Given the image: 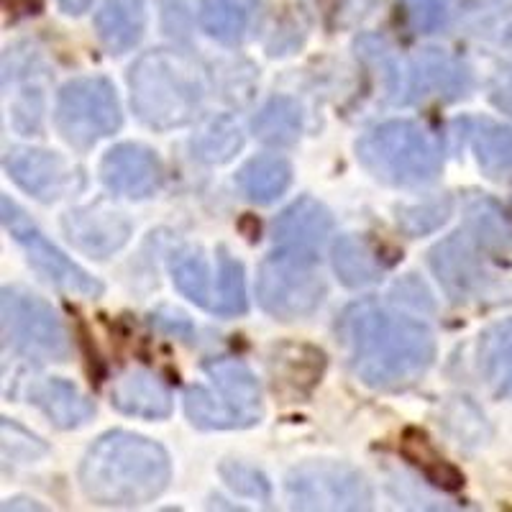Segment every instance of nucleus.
I'll list each match as a JSON object with an SVG mask.
<instances>
[{
  "mask_svg": "<svg viewBox=\"0 0 512 512\" xmlns=\"http://www.w3.org/2000/svg\"><path fill=\"white\" fill-rule=\"evenodd\" d=\"M338 338L356 377L374 390L410 387L436 359L431 328L377 300L349 305L338 318Z\"/></svg>",
  "mask_w": 512,
  "mask_h": 512,
  "instance_id": "obj_1",
  "label": "nucleus"
},
{
  "mask_svg": "<svg viewBox=\"0 0 512 512\" xmlns=\"http://www.w3.org/2000/svg\"><path fill=\"white\" fill-rule=\"evenodd\" d=\"M172 477L169 454L152 438L128 431L100 436L80 464V487L100 507L154 502Z\"/></svg>",
  "mask_w": 512,
  "mask_h": 512,
  "instance_id": "obj_2",
  "label": "nucleus"
},
{
  "mask_svg": "<svg viewBox=\"0 0 512 512\" xmlns=\"http://www.w3.org/2000/svg\"><path fill=\"white\" fill-rule=\"evenodd\" d=\"M131 108L154 131L195 121L205 98V70L182 49H152L128 70Z\"/></svg>",
  "mask_w": 512,
  "mask_h": 512,
  "instance_id": "obj_3",
  "label": "nucleus"
},
{
  "mask_svg": "<svg viewBox=\"0 0 512 512\" xmlns=\"http://www.w3.org/2000/svg\"><path fill=\"white\" fill-rule=\"evenodd\" d=\"M356 157L379 182L392 187L431 185L443 167L441 144L415 121H387L356 144Z\"/></svg>",
  "mask_w": 512,
  "mask_h": 512,
  "instance_id": "obj_4",
  "label": "nucleus"
},
{
  "mask_svg": "<svg viewBox=\"0 0 512 512\" xmlns=\"http://www.w3.org/2000/svg\"><path fill=\"white\" fill-rule=\"evenodd\" d=\"M256 297L272 318H308L326 297V280L318 269V251L280 249L269 254L256 274Z\"/></svg>",
  "mask_w": 512,
  "mask_h": 512,
  "instance_id": "obj_5",
  "label": "nucleus"
},
{
  "mask_svg": "<svg viewBox=\"0 0 512 512\" xmlns=\"http://www.w3.org/2000/svg\"><path fill=\"white\" fill-rule=\"evenodd\" d=\"M0 326L6 351L29 361H64L70 356V336L47 300L24 287H3Z\"/></svg>",
  "mask_w": 512,
  "mask_h": 512,
  "instance_id": "obj_6",
  "label": "nucleus"
},
{
  "mask_svg": "<svg viewBox=\"0 0 512 512\" xmlns=\"http://www.w3.org/2000/svg\"><path fill=\"white\" fill-rule=\"evenodd\" d=\"M123 113L116 88L105 77L67 82L54 105V126L75 149H90L121 128Z\"/></svg>",
  "mask_w": 512,
  "mask_h": 512,
  "instance_id": "obj_7",
  "label": "nucleus"
},
{
  "mask_svg": "<svg viewBox=\"0 0 512 512\" xmlns=\"http://www.w3.org/2000/svg\"><path fill=\"white\" fill-rule=\"evenodd\" d=\"M287 500L295 510H369L367 477L344 461H308L287 474Z\"/></svg>",
  "mask_w": 512,
  "mask_h": 512,
  "instance_id": "obj_8",
  "label": "nucleus"
},
{
  "mask_svg": "<svg viewBox=\"0 0 512 512\" xmlns=\"http://www.w3.org/2000/svg\"><path fill=\"white\" fill-rule=\"evenodd\" d=\"M0 210H3V226L11 233L13 239L21 244L26 251L29 262L34 264L36 272L47 282H52L57 290L70 292V295L80 297H98L103 292V285L95 280L93 274H88L80 264H75L70 256H64L52 241L31 223L24 208H18L8 195L0 198Z\"/></svg>",
  "mask_w": 512,
  "mask_h": 512,
  "instance_id": "obj_9",
  "label": "nucleus"
},
{
  "mask_svg": "<svg viewBox=\"0 0 512 512\" xmlns=\"http://www.w3.org/2000/svg\"><path fill=\"white\" fill-rule=\"evenodd\" d=\"M484 254H492V251L479 244L469 228L451 233L428 254L436 280L441 282L443 292L456 305L477 303L487 297L495 285V277L489 272Z\"/></svg>",
  "mask_w": 512,
  "mask_h": 512,
  "instance_id": "obj_10",
  "label": "nucleus"
},
{
  "mask_svg": "<svg viewBox=\"0 0 512 512\" xmlns=\"http://www.w3.org/2000/svg\"><path fill=\"white\" fill-rule=\"evenodd\" d=\"M3 167L21 190L34 195L41 203H54L82 187L80 172L62 154L47 149L8 146L3 154Z\"/></svg>",
  "mask_w": 512,
  "mask_h": 512,
  "instance_id": "obj_11",
  "label": "nucleus"
},
{
  "mask_svg": "<svg viewBox=\"0 0 512 512\" xmlns=\"http://www.w3.org/2000/svg\"><path fill=\"white\" fill-rule=\"evenodd\" d=\"M100 180L116 195L131 200L149 198L162 182V164L144 144H118L100 162Z\"/></svg>",
  "mask_w": 512,
  "mask_h": 512,
  "instance_id": "obj_12",
  "label": "nucleus"
},
{
  "mask_svg": "<svg viewBox=\"0 0 512 512\" xmlns=\"http://www.w3.org/2000/svg\"><path fill=\"white\" fill-rule=\"evenodd\" d=\"M62 228L77 249L95 256V259L116 254L131 236V221L123 216L121 210L105 203L70 210L64 216Z\"/></svg>",
  "mask_w": 512,
  "mask_h": 512,
  "instance_id": "obj_13",
  "label": "nucleus"
},
{
  "mask_svg": "<svg viewBox=\"0 0 512 512\" xmlns=\"http://www.w3.org/2000/svg\"><path fill=\"white\" fill-rule=\"evenodd\" d=\"M44 72L36 52H21V47H8L3 54V88L13 85L16 98L11 103L13 126L24 134L39 131L41 113H44V88L39 77Z\"/></svg>",
  "mask_w": 512,
  "mask_h": 512,
  "instance_id": "obj_14",
  "label": "nucleus"
},
{
  "mask_svg": "<svg viewBox=\"0 0 512 512\" xmlns=\"http://www.w3.org/2000/svg\"><path fill=\"white\" fill-rule=\"evenodd\" d=\"M469 90V70L438 49H423L408 59V103L423 98L456 100Z\"/></svg>",
  "mask_w": 512,
  "mask_h": 512,
  "instance_id": "obj_15",
  "label": "nucleus"
},
{
  "mask_svg": "<svg viewBox=\"0 0 512 512\" xmlns=\"http://www.w3.org/2000/svg\"><path fill=\"white\" fill-rule=\"evenodd\" d=\"M333 216L323 203L313 198H300L277 216L272 226V239L285 249L318 251L331 236Z\"/></svg>",
  "mask_w": 512,
  "mask_h": 512,
  "instance_id": "obj_16",
  "label": "nucleus"
},
{
  "mask_svg": "<svg viewBox=\"0 0 512 512\" xmlns=\"http://www.w3.org/2000/svg\"><path fill=\"white\" fill-rule=\"evenodd\" d=\"M111 405L118 413L146 420H164L172 415V395L167 384L146 369L126 372L113 382Z\"/></svg>",
  "mask_w": 512,
  "mask_h": 512,
  "instance_id": "obj_17",
  "label": "nucleus"
},
{
  "mask_svg": "<svg viewBox=\"0 0 512 512\" xmlns=\"http://www.w3.org/2000/svg\"><path fill=\"white\" fill-rule=\"evenodd\" d=\"M205 374L216 384L218 397L244 420L246 428L262 420V387L246 364L239 359H210Z\"/></svg>",
  "mask_w": 512,
  "mask_h": 512,
  "instance_id": "obj_18",
  "label": "nucleus"
},
{
  "mask_svg": "<svg viewBox=\"0 0 512 512\" xmlns=\"http://www.w3.org/2000/svg\"><path fill=\"white\" fill-rule=\"evenodd\" d=\"M29 397L41 413L47 415L57 428H64V431L80 428V425H85L95 415L93 402L67 379H44V382L31 387Z\"/></svg>",
  "mask_w": 512,
  "mask_h": 512,
  "instance_id": "obj_19",
  "label": "nucleus"
},
{
  "mask_svg": "<svg viewBox=\"0 0 512 512\" xmlns=\"http://www.w3.org/2000/svg\"><path fill=\"white\" fill-rule=\"evenodd\" d=\"M146 29L144 0H105L95 13L98 39L111 54L134 49Z\"/></svg>",
  "mask_w": 512,
  "mask_h": 512,
  "instance_id": "obj_20",
  "label": "nucleus"
},
{
  "mask_svg": "<svg viewBox=\"0 0 512 512\" xmlns=\"http://www.w3.org/2000/svg\"><path fill=\"white\" fill-rule=\"evenodd\" d=\"M333 269L346 287H369L382 280L387 262L361 236H341L333 244Z\"/></svg>",
  "mask_w": 512,
  "mask_h": 512,
  "instance_id": "obj_21",
  "label": "nucleus"
},
{
  "mask_svg": "<svg viewBox=\"0 0 512 512\" xmlns=\"http://www.w3.org/2000/svg\"><path fill=\"white\" fill-rule=\"evenodd\" d=\"M477 364L489 390L500 397H512V318L479 336Z\"/></svg>",
  "mask_w": 512,
  "mask_h": 512,
  "instance_id": "obj_22",
  "label": "nucleus"
},
{
  "mask_svg": "<svg viewBox=\"0 0 512 512\" xmlns=\"http://www.w3.org/2000/svg\"><path fill=\"white\" fill-rule=\"evenodd\" d=\"M472 149L489 180L512 185V128L495 121L474 123Z\"/></svg>",
  "mask_w": 512,
  "mask_h": 512,
  "instance_id": "obj_23",
  "label": "nucleus"
},
{
  "mask_svg": "<svg viewBox=\"0 0 512 512\" xmlns=\"http://www.w3.org/2000/svg\"><path fill=\"white\" fill-rule=\"evenodd\" d=\"M256 13V0H200L198 21L210 39L236 44L244 39Z\"/></svg>",
  "mask_w": 512,
  "mask_h": 512,
  "instance_id": "obj_24",
  "label": "nucleus"
},
{
  "mask_svg": "<svg viewBox=\"0 0 512 512\" xmlns=\"http://www.w3.org/2000/svg\"><path fill=\"white\" fill-rule=\"evenodd\" d=\"M236 180L251 203L269 205L292 185V167L282 157H256L239 169Z\"/></svg>",
  "mask_w": 512,
  "mask_h": 512,
  "instance_id": "obj_25",
  "label": "nucleus"
},
{
  "mask_svg": "<svg viewBox=\"0 0 512 512\" xmlns=\"http://www.w3.org/2000/svg\"><path fill=\"white\" fill-rule=\"evenodd\" d=\"M402 456L410 461L413 466H418L420 474L431 484H436L438 489H446V492H456V489L464 487V474L456 469L454 464H448L436 448L431 446L428 436L418 428H408L402 433L400 441Z\"/></svg>",
  "mask_w": 512,
  "mask_h": 512,
  "instance_id": "obj_26",
  "label": "nucleus"
},
{
  "mask_svg": "<svg viewBox=\"0 0 512 512\" xmlns=\"http://www.w3.org/2000/svg\"><path fill=\"white\" fill-rule=\"evenodd\" d=\"M256 139L267 146H292L303 134V111L297 100L277 95L254 118Z\"/></svg>",
  "mask_w": 512,
  "mask_h": 512,
  "instance_id": "obj_27",
  "label": "nucleus"
},
{
  "mask_svg": "<svg viewBox=\"0 0 512 512\" xmlns=\"http://www.w3.org/2000/svg\"><path fill=\"white\" fill-rule=\"evenodd\" d=\"M323 354L310 346H285L277 351L272 359V374L274 387H285L290 384V392L297 397L308 395L313 390V384L318 382L320 372H323Z\"/></svg>",
  "mask_w": 512,
  "mask_h": 512,
  "instance_id": "obj_28",
  "label": "nucleus"
},
{
  "mask_svg": "<svg viewBox=\"0 0 512 512\" xmlns=\"http://www.w3.org/2000/svg\"><path fill=\"white\" fill-rule=\"evenodd\" d=\"M241 146H244V134L228 116L210 118L192 139L195 157L208 164L228 162L233 154L241 152Z\"/></svg>",
  "mask_w": 512,
  "mask_h": 512,
  "instance_id": "obj_29",
  "label": "nucleus"
},
{
  "mask_svg": "<svg viewBox=\"0 0 512 512\" xmlns=\"http://www.w3.org/2000/svg\"><path fill=\"white\" fill-rule=\"evenodd\" d=\"M169 272H172V282H175L177 290H180L190 303L200 305V308H213V303H210V269L200 251H177V254L172 256Z\"/></svg>",
  "mask_w": 512,
  "mask_h": 512,
  "instance_id": "obj_30",
  "label": "nucleus"
},
{
  "mask_svg": "<svg viewBox=\"0 0 512 512\" xmlns=\"http://www.w3.org/2000/svg\"><path fill=\"white\" fill-rule=\"evenodd\" d=\"M185 413L195 428L203 431H231V428H246L244 420L228 408L218 395L205 387H190L185 392Z\"/></svg>",
  "mask_w": 512,
  "mask_h": 512,
  "instance_id": "obj_31",
  "label": "nucleus"
},
{
  "mask_svg": "<svg viewBox=\"0 0 512 512\" xmlns=\"http://www.w3.org/2000/svg\"><path fill=\"white\" fill-rule=\"evenodd\" d=\"M213 313L223 318L233 315H244L249 310V297H246V280H244V264L233 259L226 249H221L218 256V285L216 300H213Z\"/></svg>",
  "mask_w": 512,
  "mask_h": 512,
  "instance_id": "obj_32",
  "label": "nucleus"
},
{
  "mask_svg": "<svg viewBox=\"0 0 512 512\" xmlns=\"http://www.w3.org/2000/svg\"><path fill=\"white\" fill-rule=\"evenodd\" d=\"M466 228L477 236V241L482 246H487L492 254H505L507 249H512V228L510 223L502 218L500 208L489 200H477V203L469 208V221Z\"/></svg>",
  "mask_w": 512,
  "mask_h": 512,
  "instance_id": "obj_33",
  "label": "nucleus"
},
{
  "mask_svg": "<svg viewBox=\"0 0 512 512\" xmlns=\"http://www.w3.org/2000/svg\"><path fill=\"white\" fill-rule=\"evenodd\" d=\"M221 477L236 495L251 497V500L269 502L272 500V484L264 477L259 469L241 461H223L221 464Z\"/></svg>",
  "mask_w": 512,
  "mask_h": 512,
  "instance_id": "obj_34",
  "label": "nucleus"
},
{
  "mask_svg": "<svg viewBox=\"0 0 512 512\" xmlns=\"http://www.w3.org/2000/svg\"><path fill=\"white\" fill-rule=\"evenodd\" d=\"M448 216H451V200H428V203L413 205V208H402L400 216H397V223L410 236H423L428 231H436Z\"/></svg>",
  "mask_w": 512,
  "mask_h": 512,
  "instance_id": "obj_35",
  "label": "nucleus"
},
{
  "mask_svg": "<svg viewBox=\"0 0 512 512\" xmlns=\"http://www.w3.org/2000/svg\"><path fill=\"white\" fill-rule=\"evenodd\" d=\"M49 448L39 441L36 436H31L29 431H24L21 425L13 423V420L3 418V456L13 461H36L41 456H47Z\"/></svg>",
  "mask_w": 512,
  "mask_h": 512,
  "instance_id": "obj_36",
  "label": "nucleus"
},
{
  "mask_svg": "<svg viewBox=\"0 0 512 512\" xmlns=\"http://www.w3.org/2000/svg\"><path fill=\"white\" fill-rule=\"evenodd\" d=\"M402 6L418 34H436L448 21V0H402Z\"/></svg>",
  "mask_w": 512,
  "mask_h": 512,
  "instance_id": "obj_37",
  "label": "nucleus"
},
{
  "mask_svg": "<svg viewBox=\"0 0 512 512\" xmlns=\"http://www.w3.org/2000/svg\"><path fill=\"white\" fill-rule=\"evenodd\" d=\"M482 36L489 44H495L497 49L512 54V8L497 11L495 16L489 18L487 24H484Z\"/></svg>",
  "mask_w": 512,
  "mask_h": 512,
  "instance_id": "obj_38",
  "label": "nucleus"
},
{
  "mask_svg": "<svg viewBox=\"0 0 512 512\" xmlns=\"http://www.w3.org/2000/svg\"><path fill=\"white\" fill-rule=\"evenodd\" d=\"M492 100H495L497 108H502V111L510 113V116H512V80L502 82L500 88H495V93H492Z\"/></svg>",
  "mask_w": 512,
  "mask_h": 512,
  "instance_id": "obj_39",
  "label": "nucleus"
},
{
  "mask_svg": "<svg viewBox=\"0 0 512 512\" xmlns=\"http://www.w3.org/2000/svg\"><path fill=\"white\" fill-rule=\"evenodd\" d=\"M57 3L64 13H72V16H80L93 6V0H57Z\"/></svg>",
  "mask_w": 512,
  "mask_h": 512,
  "instance_id": "obj_40",
  "label": "nucleus"
}]
</instances>
